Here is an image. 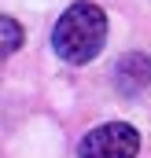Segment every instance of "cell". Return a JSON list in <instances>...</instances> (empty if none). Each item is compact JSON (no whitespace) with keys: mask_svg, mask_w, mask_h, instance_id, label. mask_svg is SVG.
I'll use <instances>...</instances> for the list:
<instances>
[{"mask_svg":"<svg viewBox=\"0 0 151 158\" xmlns=\"http://www.w3.org/2000/svg\"><path fill=\"white\" fill-rule=\"evenodd\" d=\"M148 85H151V59L140 52H129L114 70V88L122 96H140Z\"/></svg>","mask_w":151,"mask_h":158,"instance_id":"3957f363","label":"cell"},{"mask_svg":"<svg viewBox=\"0 0 151 158\" xmlns=\"http://www.w3.org/2000/svg\"><path fill=\"white\" fill-rule=\"evenodd\" d=\"M103 40H107V15H103V7L92 4V0L70 4V7L59 15L55 30H52V48H55V55H59L63 63H74V66L92 63V59L100 55Z\"/></svg>","mask_w":151,"mask_h":158,"instance_id":"6da1fadb","label":"cell"},{"mask_svg":"<svg viewBox=\"0 0 151 158\" xmlns=\"http://www.w3.org/2000/svg\"><path fill=\"white\" fill-rule=\"evenodd\" d=\"M136 151H140V132L129 121H107L81 140L77 158H136Z\"/></svg>","mask_w":151,"mask_h":158,"instance_id":"7a4b0ae2","label":"cell"},{"mask_svg":"<svg viewBox=\"0 0 151 158\" xmlns=\"http://www.w3.org/2000/svg\"><path fill=\"white\" fill-rule=\"evenodd\" d=\"M0 30H4V55H11V52L22 44V30H19V22H15L11 15L0 19Z\"/></svg>","mask_w":151,"mask_h":158,"instance_id":"277c9868","label":"cell"}]
</instances>
